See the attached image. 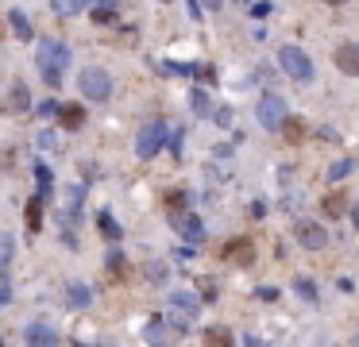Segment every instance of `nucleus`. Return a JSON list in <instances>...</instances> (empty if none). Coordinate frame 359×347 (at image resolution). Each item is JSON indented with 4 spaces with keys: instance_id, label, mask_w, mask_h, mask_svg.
Wrapping results in <instances>:
<instances>
[{
    "instance_id": "nucleus-1",
    "label": "nucleus",
    "mask_w": 359,
    "mask_h": 347,
    "mask_svg": "<svg viewBox=\"0 0 359 347\" xmlns=\"http://www.w3.org/2000/svg\"><path fill=\"white\" fill-rule=\"evenodd\" d=\"M66 66H70L66 43H59V39H43L39 43V74L47 77V85H59Z\"/></svg>"
},
{
    "instance_id": "nucleus-2",
    "label": "nucleus",
    "mask_w": 359,
    "mask_h": 347,
    "mask_svg": "<svg viewBox=\"0 0 359 347\" xmlns=\"http://www.w3.org/2000/svg\"><path fill=\"white\" fill-rule=\"evenodd\" d=\"M78 93L85 96V101H108L112 96V77L105 74L101 66H89V70H81V77H78Z\"/></svg>"
},
{
    "instance_id": "nucleus-3",
    "label": "nucleus",
    "mask_w": 359,
    "mask_h": 347,
    "mask_svg": "<svg viewBox=\"0 0 359 347\" xmlns=\"http://www.w3.org/2000/svg\"><path fill=\"white\" fill-rule=\"evenodd\" d=\"M278 66L286 70L294 81H313V62H309V54L298 50V47H282L278 50Z\"/></svg>"
},
{
    "instance_id": "nucleus-4",
    "label": "nucleus",
    "mask_w": 359,
    "mask_h": 347,
    "mask_svg": "<svg viewBox=\"0 0 359 347\" xmlns=\"http://www.w3.org/2000/svg\"><path fill=\"white\" fill-rule=\"evenodd\" d=\"M255 120H259L267 132H274V127H282L290 116H286V101L282 96H263L259 105H255Z\"/></svg>"
},
{
    "instance_id": "nucleus-5",
    "label": "nucleus",
    "mask_w": 359,
    "mask_h": 347,
    "mask_svg": "<svg viewBox=\"0 0 359 347\" xmlns=\"http://www.w3.org/2000/svg\"><path fill=\"white\" fill-rule=\"evenodd\" d=\"M166 132H170V127L158 124V120H155V124H147L143 132H139V139H136V154H139V158H155L158 147L166 143Z\"/></svg>"
},
{
    "instance_id": "nucleus-6",
    "label": "nucleus",
    "mask_w": 359,
    "mask_h": 347,
    "mask_svg": "<svg viewBox=\"0 0 359 347\" xmlns=\"http://www.w3.org/2000/svg\"><path fill=\"white\" fill-rule=\"evenodd\" d=\"M294 235H298L301 247H309V251H325V247H329V231L320 228L317 220H298Z\"/></svg>"
},
{
    "instance_id": "nucleus-7",
    "label": "nucleus",
    "mask_w": 359,
    "mask_h": 347,
    "mask_svg": "<svg viewBox=\"0 0 359 347\" xmlns=\"http://www.w3.org/2000/svg\"><path fill=\"white\" fill-rule=\"evenodd\" d=\"M332 62H336L340 74L348 77H359V43H340L336 54H332Z\"/></svg>"
},
{
    "instance_id": "nucleus-8",
    "label": "nucleus",
    "mask_w": 359,
    "mask_h": 347,
    "mask_svg": "<svg viewBox=\"0 0 359 347\" xmlns=\"http://www.w3.org/2000/svg\"><path fill=\"white\" fill-rule=\"evenodd\" d=\"M224 259L236 262V266H252L255 262V243L252 240H228L224 243Z\"/></svg>"
},
{
    "instance_id": "nucleus-9",
    "label": "nucleus",
    "mask_w": 359,
    "mask_h": 347,
    "mask_svg": "<svg viewBox=\"0 0 359 347\" xmlns=\"http://www.w3.org/2000/svg\"><path fill=\"white\" fill-rule=\"evenodd\" d=\"M23 339H28V347H59V332L50 324H31Z\"/></svg>"
},
{
    "instance_id": "nucleus-10",
    "label": "nucleus",
    "mask_w": 359,
    "mask_h": 347,
    "mask_svg": "<svg viewBox=\"0 0 359 347\" xmlns=\"http://www.w3.org/2000/svg\"><path fill=\"white\" fill-rule=\"evenodd\" d=\"M178 231H182L189 243H201L205 240V224L197 220V216H182V220H178Z\"/></svg>"
},
{
    "instance_id": "nucleus-11",
    "label": "nucleus",
    "mask_w": 359,
    "mask_h": 347,
    "mask_svg": "<svg viewBox=\"0 0 359 347\" xmlns=\"http://www.w3.org/2000/svg\"><path fill=\"white\" fill-rule=\"evenodd\" d=\"M205 347H236V336L228 328H205Z\"/></svg>"
},
{
    "instance_id": "nucleus-12",
    "label": "nucleus",
    "mask_w": 359,
    "mask_h": 347,
    "mask_svg": "<svg viewBox=\"0 0 359 347\" xmlns=\"http://www.w3.org/2000/svg\"><path fill=\"white\" fill-rule=\"evenodd\" d=\"M170 308H178L182 317H197V297H189V293H174V297H170Z\"/></svg>"
},
{
    "instance_id": "nucleus-13",
    "label": "nucleus",
    "mask_w": 359,
    "mask_h": 347,
    "mask_svg": "<svg viewBox=\"0 0 359 347\" xmlns=\"http://www.w3.org/2000/svg\"><path fill=\"white\" fill-rule=\"evenodd\" d=\"M12 108H20V112H28V108H31V96H28V85H23V81L12 85Z\"/></svg>"
},
{
    "instance_id": "nucleus-14",
    "label": "nucleus",
    "mask_w": 359,
    "mask_h": 347,
    "mask_svg": "<svg viewBox=\"0 0 359 347\" xmlns=\"http://www.w3.org/2000/svg\"><path fill=\"white\" fill-rule=\"evenodd\" d=\"M320 209H325V216H340V212L348 209V201H344V193H332V197H325Z\"/></svg>"
},
{
    "instance_id": "nucleus-15",
    "label": "nucleus",
    "mask_w": 359,
    "mask_h": 347,
    "mask_svg": "<svg viewBox=\"0 0 359 347\" xmlns=\"http://www.w3.org/2000/svg\"><path fill=\"white\" fill-rule=\"evenodd\" d=\"M12 28H16V35H20V39H31V23H28L23 12H12Z\"/></svg>"
},
{
    "instance_id": "nucleus-16",
    "label": "nucleus",
    "mask_w": 359,
    "mask_h": 347,
    "mask_svg": "<svg viewBox=\"0 0 359 347\" xmlns=\"http://www.w3.org/2000/svg\"><path fill=\"white\" fill-rule=\"evenodd\" d=\"M282 127H286V139H290V143H298L301 135H305V124H301V120H286Z\"/></svg>"
},
{
    "instance_id": "nucleus-17",
    "label": "nucleus",
    "mask_w": 359,
    "mask_h": 347,
    "mask_svg": "<svg viewBox=\"0 0 359 347\" xmlns=\"http://www.w3.org/2000/svg\"><path fill=\"white\" fill-rule=\"evenodd\" d=\"M81 120H85V116H81V108H74V105L62 108V124H66V127H78Z\"/></svg>"
},
{
    "instance_id": "nucleus-18",
    "label": "nucleus",
    "mask_w": 359,
    "mask_h": 347,
    "mask_svg": "<svg viewBox=\"0 0 359 347\" xmlns=\"http://www.w3.org/2000/svg\"><path fill=\"white\" fill-rule=\"evenodd\" d=\"M147 339L163 347V344H170V332H166V328H158V324H151V328H147Z\"/></svg>"
},
{
    "instance_id": "nucleus-19",
    "label": "nucleus",
    "mask_w": 359,
    "mask_h": 347,
    "mask_svg": "<svg viewBox=\"0 0 359 347\" xmlns=\"http://www.w3.org/2000/svg\"><path fill=\"white\" fill-rule=\"evenodd\" d=\"M344 174H351V158H340V162L332 166V170H329V182H340Z\"/></svg>"
},
{
    "instance_id": "nucleus-20",
    "label": "nucleus",
    "mask_w": 359,
    "mask_h": 347,
    "mask_svg": "<svg viewBox=\"0 0 359 347\" xmlns=\"http://www.w3.org/2000/svg\"><path fill=\"white\" fill-rule=\"evenodd\" d=\"M209 108H213V105H209V93H205V89H197V93H194V112L205 116Z\"/></svg>"
},
{
    "instance_id": "nucleus-21",
    "label": "nucleus",
    "mask_w": 359,
    "mask_h": 347,
    "mask_svg": "<svg viewBox=\"0 0 359 347\" xmlns=\"http://www.w3.org/2000/svg\"><path fill=\"white\" fill-rule=\"evenodd\" d=\"M59 8L62 12H81V8H89V0H59Z\"/></svg>"
},
{
    "instance_id": "nucleus-22",
    "label": "nucleus",
    "mask_w": 359,
    "mask_h": 347,
    "mask_svg": "<svg viewBox=\"0 0 359 347\" xmlns=\"http://www.w3.org/2000/svg\"><path fill=\"white\" fill-rule=\"evenodd\" d=\"M70 301H74V305H89V289L74 286V289H70Z\"/></svg>"
},
{
    "instance_id": "nucleus-23",
    "label": "nucleus",
    "mask_w": 359,
    "mask_h": 347,
    "mask_svg": "<svg viewBox=\"0 0 359 347\" xmlns=\"http://www.w3.org/2000/svg\"><path fill=\"white\" fill-rule=\"evenodd\" d=\"M101 231H105V235H112V240L120 235V228L112 224V216H101Z\"/></svg>"
},
{
    "instance_id": "nucleus-24",
    "label": "nucleus",
    "mask_w": 359,
    "mask_h": 347,
    "mask_svg": "<svg viewBox=\"0 0 359 347\" xmlns=\"http://www.w3.org/2000/svg\"><path fill=\"white\" fill-rule=\"evenodd\" d=\"M28 224H31V228H39V201L28 204Z\"/></svg>"
},
{
    "instance_id": "nucleus-25",
    "label": "nucleus",
    "mask_w": 359,
    "mask_h": 347,
    "mask_svg": "<svg viewBox=\"0 0 359 347\" xmlns=\"http://www.w3.org/2000/svg\"><path fill=\"white\" fill-rule=\"evenodd\" d=\"M166 204H170V209H182L185 197H182V193H170V197H166Z\"/></svg>"
},
{
    "instance_id": "nucleus-26",
    "label": "nucleus",
    "mask_w": 359,
    "mask_h": 347,
    "mask_svg": "<svg viewBox=\"0 0 359 347\" xmlns=\"http://www.w3.org/2000/svg\"><path fill=\"white\" fill-rule=\"evenodd\" d=\"M39 185H43V197H47V185H50V174H47V166H39Z\"/></svg>"
},
{
    "instance_id": "nucleus-27",
    "label": "nucleus",
    "mask_w": 359,
    "mask_h": 347,
    "mask_svg": "<svg viewBox=\"0 0 359 347\" xmlns=\"http://www.w3.org/2000/svg\"><path fill=\"white\" fill-rule=\"evenodd\" d=\"M252 12H255V16H267V12H271V0H259V4H255Z\"/></svg>"
},
{
    "instance_id": "nucleus-28",
    "label": "nucleus",
    "mask_w": 359,
    "mask_h": 347,
    "mask_svg": "<svg viewBox=\"0 0 359 347\" xmlns=\"http://www.w3.org/2000/svg\"><path fill=\"white\" fill-rule=\"evenodd\" d=\"M220 4H224V0H205V8H209V12H216Z\"/></svg>"
},
{
    "instance_id": "nucleus-29",
    "label": "nucleus",
    "mask_w": 359,
    "mask_h": 347,
    "mask_svg": "<svg viewBox=\"0 0 359 347\" xmlns=\"http://www.w3.org/2000/svg\"><path fill=\"white\" fill-rule=\"evenodd\" d=\"M351 216H356V224H359V204H356V209H351Z\"/></svg>"
},
{
    "instance_id": "nucleus-30",
    "label": "nucleus",
    "mask_w": 359,
    "mask_h": 347,
    "mask_svg": "<svg viewBox=\"0 0 359 347\" xmlns=\"http://www.w3.org/2000/svg\"><path fill=\"white\" fill-rule=\"evenodd\" d=\"M329 4H348V0H329Z\"/></svg>"
},
{
    "instance_id": "nucleus-31",
    "label": "nucleus",
    "mask_w": 359,
    "mask_h": 347,
    "mask_svg": "<svg viewBox=\"0 0 359 347\" xmlns=\"http://www.w3.org/2000/svg\"><path fill=\"white\" fill-rule=\"evenodd\" d=\"M356 347H359V336H356Z\"/></svg>"
},
{
    "instance_id": "nucleus-32",
    "label": "nucleus",
    "mask_w": 359,
    "mask_h": 347,
    "mask_svg": "<svg viewBox=\"0 0 359 347\" xmlns=\"http://www.w3.org/2000/svg\"><path fill=\"white\" fill-rule=\"evenodd\" d=\"M166 4H170V0H166Z\"/></svg>"
}]
</instances>
